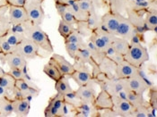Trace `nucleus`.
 Wrapping results in <instances>:
<instances>
[{
    "label": "nucleus",
    "instance_id": "f704fd0d",
    "mask_svg": "<svg viewBox=\"0 0 157 117\" xmlns=\"http://www.w3.org/2000/svg\"><path fill=\"white\" fill-rule=\"evenodd\" d=\"M93 32L95 33L98 37H100L101 39H103L109 46H110L111 42L113 41L114 38L116 37L114 34H112V33H110L109 31H107L106 30L102 29L101 26H100L99 28L95 29V30H94Z\"/></svg>",
    "mask_w": 157,
    "mask_h": 117
},
{
    "label": "nucleus",
    "instance_id": "864d4df0",
    "mask_svg": "<svg viewBox=\"0 0 157 117\" xmlns=\"http://www.w3.org/2000/svg\"><path fill=\"white\" fill-rule=\"evenodd\" d=\"M8 6L13 5V6H24L27 0H6Z\"/></svg>",
    "mask_w": 157,
    "mask_h": 117
},
{
    "label": "nucleus",
    "instance_id": "4c0bfd02",
    "mask_svg": "<svg viewBox=\"0 0 157 117\" xmlns=\"http://www.w3.org/2000/svg\"><path fill=\"white\" fill-rule=\"evenodd\" d=\"M88 39L91 40V41L95 45V47H96L98 49H100L101 52H103V53L106 51V49L109 47V45H108L103 39H101L100 37H98V36H97L95 33H94V32H92V34H91L90 37L88 38Z\"/></svg>",
    "mask_w": 157,
    "mask_h": 117
},
{
    "label": "nucleus",
    "instance_id": "412c9836",
    "mask_svg": "<svg viewBox=\"0 0 157 117\" xmlns=\"http://www.w3.org/2000/svg\"><path fill=\"white\" fill-rule=\"evenodd\" d=\"M145 25L148 31L156 32L157 29V10L156 2H155L145 14Z\"/></svg>",
    "mask_w": 157,
    "mask_h": 117
},
{
    "label": "nucleus",
    "instance_id": "de8ad7c7",
    "mask_svg": "<svg viewBox=\"0 0 157 117\" xmlns=\"http://www.w3.org/2000/svg\"><path fill=\"white\" fill-rule=\"evenodd\" d=\"M60 18L63 21H65V22H67V23H68V24H72L74 26L78 23L77 20L75 19V15H74L72 13V12L69 10V8H67V10L64 13V14L61 16Z\"/></svg>",
    "mask_w": 157,
    "mask_h": 117
},
{
    "label": "nucleus",
    "instance_id": "6e6d98bb",
    "mask_svg": "<svg viewBox=\"0 0 157 117\" xmlns=\"http://www.w3.org/2000/svg\"><path fill=\"white\" fill-rule=\"evenodd\" d=\"M8 5H5V6H0V17L4 16L6 14V13L8 11Z\"/></svg>",
    "mask_w": 157,
    "mask_h": 117
},
{
    "label": "nucleus",
    "instance_id": "2f4dec72",
    "mask_svg": "<svg viewBox=\"0 0 157 117\" xmlns=\"http://www.w3.org/2000/svg\"><path fill=\"white\" fill-rule=\"evenodd\" d=\"M126 99L133 105L134 107H136V106H139V105H142L145 104V98H144V95L142 94H137L135 93L133 91H128L127 93V97Z\"/></svg>",
    "mask_w": 157,
    "mask_h": 117
},
{
    "label": "nucleus",
    "instance_id": "5fc2aeb1",
    "mask_svg": "<svg viewBox=\"0 0 157 117\" xmlns=\"http://www.w3.org/2000/svg\"><path fill=\"white\" fill-rule=\"evenodd\" d=\"M0 98H12V94L10 93L7 90L0 86Z\"/></svg>",
    "mask_w": 157,
    "mask_h": 117
},
{
    "label": "nucleus",
    "instance_id": "72a5a7b5",
    "mask_svg": "<svg viewBox=\"0 0 157 117\" xmlns=\"http://www.w3.org/2000/svg\"><path fill=\"white\" fill-rule=\"evenodd\" d=\"M75 28L74 25L68 24V23H67V22H65V21H63L61 19L59 21V24L58 31H59V33L60 34L62 38H66L71 32H73L75 31Z\"/></svg>",
    "mask_w": 157,
    "mask_h": 117
},
{
    "label": "nucleus",
    "instance_id": "5701e85b",
    "mask_svg": "<svg viewBox=\"0 0 157 117\" xmlns=\"http://www.w3.org/2000/svg\"><path fill=\"white\" fill-rule=\"evenodd\" d=\"M110 46L113 47L118 53H120L122 56H125L128 50V47H129V41L116 36L114 38L113 41L111 42Z\"/></svg>",
    "mask_w": 157,
    "mask_h": 117
},
{
    "label": "nucleus",
    "instance_id": "9b49d317",
    "mask_svg": "<svg viewBox=\"0 0 157 117\" xmlns=\"http://www.w3.org/2000/svg\"><path fill=\"white\" fill-rule=\"evenodd\" d=\"M142 68H137L130 64L126 60H123L122 62L116 64L115 68V77L118 79H128L132 76H135L140 72Z\"/></svg>",
    "mask_w": 157,
    "mask_h": 117
},
{
    "label": "nucleus",
    "instance_id": "473e14b6",
    "mask_svg": "<svg viewBox=\"0 0 157 117\" xmlns=\"http://www.w3.org/2000/svg\"><path fill=\"white\" fill-rule=\"evenodd\" d=\"M4 38H6V40L10 43L13 46H17L23 39H24V34H20V33H17L15 31H12L11 29L7 31V33L4 36Z\"/></svg>",
    "mask_w": 157,
    "mask_h": 117
},
{
    "label": "nucleus",
    "instance_id": "a878e982",
    "mask_svg": "<svg viewBox=\"0 0 157 117\" xmlns=\"http://www.w3.org/2000/svg\"><path fill=\"white\" fill-rule=\"evenodd\" d=\"M43 72L48 77H49L51 80H53L55 82H57L58 80H59L61 77L63 76L61 74L60 71H59V70L58 69V67L54 64H52L51 62H49V61H48V64H46L43 66Z\"/></svg>",
    "mask_w": 157,
    "mask_h": 117
},
{
    "label": "nucleus",
    "instance_id": "a18cd8bd",
    "mask_svg": "<svg viewBox=\"0 0 157 117\" xmlns=\"http://www.w3.org/2000/svg\"><path fill=\"white\" fill-rule=\"evenodd\" d=\"M81 45L79 44H75V43H69V42H66L65 43V48H66V51L67 53L68 54V56L74 60L75 56H76V53L79 49V47Z\"/></svg>",
    "mask_w": 157,
    "mask_h": 117
},
{
    "label": "nucleus",
    "instance_id": "1a4fd4ad",
    "mask_svg": "<svg viewBox=\"0 0 157 117\" xmlns=\"http://www.w3.org/2000/svg\"><path fill=\"white\" fill-rule=\"evenodd\" d=\"M145 11H135L128 9L126 11V13L128 14L127 18L134 26L135 30L138 33L145 34V32L148 31L147 28L145 25Z\"/></svg>",
    "mask_w": 157,
    "mask_h": 117
},
{
    "label": "nucleus",
    "instance_id": "4468645a",
    "mask_svg": "<svg viewBox=\"0 0 157 117\" xmlns=\"http://www.w3.org/2000/svg\"><path fill=\"white\" fill-rule=\"evenodd\" d=\"M113 109L120 115V117H133L135 107L127 99L112 97Z\"/></svg>",
    "mask_w": 157,
    "mask_h": 117
},
{
    "label": "nucleus",
    "instance_id": "37998d69",
    "mask_svg": "<svg viewBox=\"0 0 157 117\" xmlns=\"http://www.w3.org/2000/svg\"><path fill=\"white\" fill-rule=\"evenodd\" d=\"M66 42L75 43V44H79V45H82V44L85 43V38L75 31V29L66 38H64V43H66Z\"/></svg>",
    "mask_w": 157,
    "mask_h": 117
},
{
    "label": "nucleus",
    "instance_id": "58836bf2",
    "mask_svg": "<svg viewBox=\"0 0 157 117\" xmlns=\"http://www.w3.org/2000/svg\"><path fill=\"white\" fill-rule=\"evenodd\" d=\"M75 31L82 36L84 38H89L90 35L92 34L93 31L88 27L86 22H78L77 24L75 25Z\"/></svg>",
    "mask_w": 157,
    "mask_h": 117
},
{
    "label": "nucleus",
    "instance_id": "7c9ffc66",
    "mask_svg": "<svg viewBox=\"0 0 157 117\" xmlns=\"http://www.w3.org/2000/svg\"><path fill=\"white\" fill-rule=\"evenodd\" d=\"M68 8L72 12L73 14L75 15V17L77 20V22H86L87 21L89 13H86L85 11H83L78 6V5L76 4V2H75V3H73L72 5H68Z\"/></svg>",
    "mask_w": 157,
    "mask_h": 117
},
{
    "label": "nucleus",
    "instance_id": "052dcab7",
    "mask_svg": "<svg viewBox=\"0 0 157 117\" xmlns=\"http://www.w3.org/2000/svg\"><path fill=\"white\" fill-rule=\"evenodd\" d=\"M31 1H33V2H35V3H39V4H43V2L45 1V0H31Z\"/></svg>",
    "mask_w": 157,
    "mask_h": 117
},
{
    "label": "nucleus",
    "instance_id": "a211bd4d",
    "mask_svg": "<svg viewBox=\"0 0 157 117\" xmlns=\"http://www.w3.org/2000/svg\"><path fill=\"white\" fill-rule=\"evenodd\" d=\"M100 112L94 107L93 103L81 101L75 107V117H99Z\"/></svg>",
    "mask_w": 157,
    "mask_h": 117
},
{
    "label": "nucleus",
    "instance_id": "6e6552de",
    "mask_svg": "<svg viewBox=\"0 0 157 117\" xmlns=\"http://www.w3.org/2000/svg\"><path fill=\"white\" fill-rule=\"evenodd\" d=\"M121 15L123 14L116 13L110 11L105 13L101 17V27L115 35V32L120 24Z\"/></svg>",
    "mask_w": 157,
    "mask_h": 117
},
{
    "label": "nucleus",
    "instance_id": "393cba45",
    "mask_svg": "<svg viewBox=\"0 0 157 117\" xmlns=\"http://www.w3.org/2000/svg\"><path fill=\"white\" fill-rule=\"evenodd\" d=\"M13 114L12 98H0V117L10 116Z\"/></svg>",
    "mask_w": 157,
    "mask_h": 117
},
{
    "label": "nucleus",
    "instance_id": "aec40b11",
    "mask_svg": "<svg viewBox=\"0 0 157 117\" xmlns=\"http://www.w3.org/2000/svg\"><path fill=\"white\" fill-rule=\"evenodd\" d=\"M13 114L17 116H27L31 110V100L26 98H14L13 99Z\"/></svg>",
    "mask_w": 157,
    "mask_h": 117
},
{
    "label": "nucleus",
    "instance_id": "e433bc0d",
    "mask_svg": "<svg viewBox=\"0 0 157 117\" xmlns=\"http://www.w3.org/2000/svg\"><path fill=\"white\" fill-rule=\"evenodd\" d=\"M16 51V46H13L10 43H8L4 37L0 38V53L4 56L12 54Z\"/></svg>",
    "mask_w": 157,
    "mask_h": 117
},
{
    "label": "nucleus",
    "instance_id": "39448f33",
    "mask_svg": "<svg viewBox=\"0 0 157 117\" xmlns=\"http://www.w3.org/2000/svg\"><path fill=\"white\" fill-rule=\"evenodd\" d=\"M126 82L127 88L129 91H133L135 93L142 95H144L145 91L150 87H152V83L145 77L144 71H142V69L138 74L126 79Z\"/></svg>",
    "mask_w": 157,
    "mask_h": 117
},
{
    "label": "nucleus",
    "instance_id": "f3484780",
    "mask_svg": "<svg viewBox=\"0 0 157 117\" xmlns=\"http://www.w3.org/2000/svg\"><path fill=\"white\" fill-rule=\"evenodd\" d=\"M94 105L99 112L103 111L105 109L113 108L112 96L109 92L101 90L100 93L96 95V97H95L94 102Z\"/></svg>",
    "mask_w": 157,
    "mask_h": 117
},
{
    "label": "nucleus",
    "instance_id": "f03ea898",
    "mask_svg": "<svg viewBox=\"0 0 157 117\" xmlns=\"http://www.w3.org/2000/svg\"><path fill=\"white\" fill-rule=\"evenodd\" d=\"M150 58L147 48L143 44H130L126 55L124 56V59L128 62L130 64L137 68H142Z\"/></svg>",
    "mask_w": 157,
    "mask_h": 117
},
{
    "label": "nucleus",
    "instance_id": "4be33fe9",
    "mask_svg": "<svg viewBox=\"0 0 157 117\" xmlns=\"http://www.w3.org/2000/svg\"><path fill=\"white\" fill-rule=\"evenodd\" d=\"M69 77L68 76H62L59 80L55 82V90L57 93L60 94L62 96H65L66 94L72 91V87L69 83Z\"/></svg>",
    "mask_w": 157,
    "mask_h": 117
},
{
    "label": "nucleus",
    "instance_id": "cd10ccee",
    "mask_svg": "<svg viewBox=\"0 0 157 117\" xmlns=\"http://www.w3.org/2000/svg\"><path fill=\"white\" fill-rule=\"evenodd\" d=\"M15 81L16 80L10 73L6 71L2 76H0V86L5 88L6 90H7L10 93L12 94L13 91V89H14Z\"/></svg>",
    "mask_w": 157,
    "mask_h": 117
},
{
    "label": "nucleus",
    "instance_id": "8fccbe9b",
    "mask_svg": "<svg viewBox=\"0 0 157 117\" xmlns=\"http://www.w3.org/2000/svg\"><path fill=\"white\" fill-rule=\"evenodd\" d=\"M130 44H145V34L142 33H138V32H135L134 35L131 37L130 40H129Z\"/></svg>",
    "mask_w": 157,
    "mask_h": 117
},
{
    "label": "nucleus",
    "instance_id": "9d476101",
    "mask_svg": "<svg viewBox=\"0 0 157 117\" xmlns=\"http://www.w3.org/2000/svg\"><path fill=\"white\" fill-rule=\"evenodd\" d=\"M64 103V96L59 93L55 94L48 100V105L44 110V115L46 117H59Z\"/></svg>",
    "mask_w": 157,
    "mask_h": 117
},
{
    "label": "nucleus",
    "instance_id": "a19ab883",
    "mask_svg": "<svg viewBox=\"0 0 157 117\" xmlns=\"http://www.w3.org/2000/svg\"><path fill=\"white\" fill-rule=\"evenodd\" d=\"M64 99H65V102L68 103L69 105H71L74 106L75 108L81 103V99L79 98V97L77 96V94L75 92V90H73L72 91L68 92L67 94H66L64 96Z\"/></svg>",
    "mask_w": 157,
    "mask_h": 117
},
{
    "label": "nucleus",
    "instance_id": "603ef678",
    "mask_svg": "<svg viewBox=\"0 0 157 117\" xmlns=\"http://www.w3.org/2000/svg\"><path fill=\"white\" fill-rule=\"evenodd\" d=\"M55 6L57 9V12L59 14V16H62L64 14V13L66 12L68 8V5L62 3V2H55Z\"/></svg>",
    "mask_w": 157,
    "mask_h": 117
},
{
    "label": "nucleus",
    "instance_id": "c756f323",
    "mask_svg": "<svg viewBox=\"0 0 157 117\" xmlns=\"http://www.w3.org/2000/svg\"><path fill=\"white\" fill-rule=\"evenodd\" d=\"M101 15H100L98 11L94 10V8L91 12L89 13L86 24L92 31L95 30L101 26Z\"/></svg>",
    "mask_w": 157,
    "mask_h": 117
},
{
    "label": "nucleus",
    "instance_id": "2eb2a0df",
    "mask_svg": "<svg viewBox=\"0 0 157 117\" xmlns=\"http://www.w3.org/2000/svg\"><path fill=\"white\" fill-rule=\"evenodd\" d=\"M135 32H136V30H135L133 25L131 24V23L128 21V19L126 16L121 15L120 24H119V27H118L116 32H115V36L122 38L129 41Z\"/></svg>",
    "mask_w": 157,
    "mask_h": 117
},
{
    "label": "nucleus",
    "instance_id": "13d9d810",
    "mask_svg": "<svg viewBox=\"0 0 157 117\" xmlns=\"http://www.w3.org/2000/svg\"><path fill=\"white\" fill-rule=\"evenodd\" d=\"M77 1H79V0H60V2L67 5H72L73 3L77 2Z\"/></svg>",
    "mask_w": 157,
    "mask_h": 117
},
{
    "label": "nucleus",
    "instance_id": "ddd939ff",
    "mask_svg": "<svg viewBox=\"0 0 157 117\" xmlns=\"http://www.w3.org/2000/svg\"><path fill=\"white\" fill-rule=\"evenodd\" d=\"M49 62H51L52 64H54L58 67V69L59 70V71H60L61 74L63 76L70 77V75L75 71L74 64L69 63L67 59L61 55L53 54L51 56V57L49 58Z\"/></svg>",
    "mask_w": 157,
    "mask_h": 117
},
{
    "label": "nucleus",
    "instance_id": "f257e3e1",
    "mask_svg": "<svg viewBox=\"0 0 157 117\" xmlns=\"http://www.w3.org/2000/svg\"><path fill=\"white\" fill-rule=\"evenodd\" d=\"M24 37L34 42L39 47L48 53H52L54 47L48 35L41 29L40 25L32 24L30 21L26 22Z\"/></svg>",
    "mask_w": 157,
    "mask_h": 117
},
{
    "label": "nucleus",
    "instance_id": "6ab92c4d",
    "mask_svg": "<svg viewBox=\"0 0 157 117\" xmlns=\"http://www.w3.org/2000/svg\"><path fill=\"white\" fill-rule=\"evenodd\" d=\"M6 64L12 69H20V70H28L27 68V60L22 57L17 52L6 56Z\"/></svg>",
    "mask_w": 157,
    "mask_h": 117
},
{
    "label": "nucleus",
    "instance_id": "bf43d9fd",
    "mask_svg": "<svg viewBox=\"0 0 157 117\" xmlns=\"http://www.w3.org/2000/svg\"><path fill=\"white\" fill-rule=\"evenodd\" d=\"M5 5H8L6 0H0V6H5Z\"/></svg>",
    "mask_w": 157,
    "mask_h": 117
},
{
    "label": "nucleus",
    "instance_id": "49530a36",
    "mask_svg": "<svg viewBox=\"0 0 157 117\" xmlns=\"http://www.w3.org/2000/svg\"><path fill=\"white\" fill-rule=\"evenodd\" d=\"M149 94H148V97H149V101H147L149 103L150 106L153 108V109H155L156 110V100H157V93H156V88L152 86L150 87L149 89Z\"/></svg>",
    "mask_w": 157,
    "mask_h": 117
},
{
    "label": "nucleus",
    "instance_id": "dca6fc26",
    "mask_svg": "<svg viewBox=\"0 0 157 117\" xmlns=\"http://www.w3.org/2000/svg\"><path fill=\"white\" fill-rule=\"evenodd\" d=\"M8 18L12 25L13 24H24L29 21L26 10L24 6H13L9 5L8 7Z\"/></svg>",
    "mask_w": 157,
    "mask_h": 117
},
{
    "label": "nucleus",
    "instance_id": "c85d7f7f",
    "mask_svg": "<svg viewBox=\"0 0 157 117\" xmlns=\"http://www.w3.org/2000/svg\"><path fill=\"white\" fill-rule=\"evenodd\" d=\"M99 66H100L101 71L104 72L108 76H110V77L115 76L114 72H115V68H116V64L112 62L110 59L107 58L105 57L101 61V63L99 64Z\"/></svg>",
    "mask_w": 157,
    "mask_h": 117
},
{
    "label": "nucleus",
    "instance_id": "c03bdc74",
    "mask_svg": "<svg viewBox=\"0 0 157 117\" xmlns=\"http://www.w3.org/2000/svg\"><path fill=\"white\" fill-rule=\"evenodd\" d=\"M75 108L71 105H69L68 103L65 102L61 108L59 117H75Z\"/></svg>",
    "mask_w": 157,
    "mask_h": 117
},
{
    "label": "nucleus",
    "instance_id": "bb28decb",
    "mask_svg": "<svg viewBox=\"0 0 157 117\" xmlns=\"http://www.w3.org/2000/svg\"><path fill=\"white\" fill-rule=\"evenodd\" d=\"M85 42H86L87 48L89 49L90 54H91L93 59L98 64H100L101 63V61L103 60V58L105 57L104 53L101 52L100 49H98V48L95 47V45H94L91 40H89L88 38H87V41H85Z\"/></svg>",
    "mask_w": 157,
    "mask_h": 117
},
{
    "label": "nucleus",
    "instance_id": "680f3d73",
    "mask_svg": "<svg viewBox=\"0 0 157 117\" xmlns=\"http://www.w3.org/2000/svg\"><path fill=\"white\" fill-rule=\"evenodd\" d=\"M5 72H6V71H4V69H3V68L0 66V76H2V75L5 73Z\"/></svg>",
    "mask_w": 157,
    "mask_h": 117
},
{
    "label": "nucleus",
    "instance_id": "7ed1b4c3",
    "mask_svg": "<svg viewBox=\"0 0 157 117\" xmlns=\"http://www.w3.org/2000/svg\"><path fill=\"white\" fill-rule=\"evenodd\" d=\"M40 92V90L35 85L32 84L27 80H16L14 89L12 93L13 99L14 98H26L31 100L36 97Z\"/></svg>",
    "mask_w": 157,
    "mask_h": 117
},
{
    "label": "nucleus",
    "instance_id": "ea45409f",
    "mask_svg": "<svg viewBox=\"0 0 157 117\" xmlns=\"http://www.w3.org/2000/svg\"><path fill=\"white\" fill-rule=\"evenodd\" d=\"M7 72L10 73L15 80H27V81H31V77L29 76L28 70H20V69L9 68V71Z\"/></svg>",
    "mask_w": 157,
    "mask_h": 117
},
{
    "label": "nucleus",
    "instance_id": "09e8293b",
    "mask_svg": "<svg viewBox=\"0 0 157 117\" xmlns=\"http://www.w3.org/2000/svg\"><path fill=\"white\" fill-rule=\"evenodd\" d=\"M78 6L86 13H90L93 10V5L91 0H79L76 2Z\"/></svg>",
    "mask_w": 157,
    "mask_h": 117
},
{
    "label": "nucleus",
    "instance_id": "79ce46f5",
    "mask_svg": "<svg viewBox=\"0 0 157 117\" xmlns=\"http://www.w3.org/2000/svg\"><path fill=\"white\" fill-rule=\"evenodd\" d=\"M11 26L12 24L7 14L0 17V38L4 37L7 33V31L11 29Z\"/></svg>",
    "mask_w": 157,
    "mask_h": 117
},
{
    "label": "nucleus",
    "instance_id": "0eeeda50",
    "mask_svg": "<svg viewBox=\"0 0 157 117\" xmlns=\"http://www.w3.org/2000/svg\"><path fill=\"white\" fill-rule=\"evenodd\" d=\"M40 47L34 42L27 38L24 39L16 46V51L25 59H35L37 57L42 58L43 57L40 53Z\"/></svg>",
    "mask_w": 157,
    "mask_h": 117
},
{
    "label": "nucleus",
    "instance_id": "3c124183",
    "mask_svg": "<svg viewBox=\"0 0 157 117\" xmlns=\"http://www.w3.org/2000/svg\"><path fill=\"white\" fill-rule=\"evenodd\" d=\"M99 117H120V115L113 108H110L101 111Z\"/></svg>",
    "mask_w": 157,
    "mask_h": 117
},
{
    "label": "nucleus",
    "instance_id": "b1692460",
    "mask_svg": "<svg viewBox=\"0 0 157 117\" xmlns=\"http://www.w3.org/2000/svg\"><path fill=\"white\" fill-rule=\"evenodd\" d=\"M109 11L123 14L127 11V0H108Z\"/></svg>",
    "mask_w": 157,
    "mask_h": 117
},
{
    "label": "nucleus",
    "instance_id": "20e7f679",
    "mask_svg": "<svg viewBox=\"0 0 157 117\" xmlns=\"http://www.w3.org/2000/svg\"><path fill=\"white\" fill-rule=\"evenodd\" d=\"M74 67L75 71L70 75V79H73L78 86L85 85L86 83L93 81V73L91 67L84 63L74 61Z\"/></svg>",
    "mask_w": 157,
    "mask_h": 117
},
{
    "label": "nucleus",
    "instance_id": "f8f14e48",
    "mask_svg": "<svg viewBox=\"0 0 157 117\" xmlns=\"http://www.w3.org/2000/svg\"><path fill=\"white\" fill-rule=\"evenodd\" d=\"M96 83L93 81L86 83L85 85L79 86V88L75 90L77 96L82 101L93 103L94 102V99L96 97V89H95Z\"/></svg>",
    "mask_w": 157,
    "mask_h": 117
},
{
    "label": "nucleus",
    "instance_id": "4d7b16f0",
    "mask_svg": "<svg viewBox=\"0 0 157 117\" xmlns=\"http://www.w3.org/2000/svg\"><path fill=\"white\" fill-rule=\"evenodd\" d=\"M128 1H132L136 3H144V4H153L156 0H128Z\"/></svg>",
    "mask_w": 157,
    "mask_h": 117
},
{
    "label": "nucleus",
    "instance_id": "423d86ee",
    "mask_svg": "<svg viewBox=\"0 0 157 117\" xmlns=\"http://www.w3.org/2000/svg\"><path fill=\"white\" fill-rule=\"evenodd\" d=\"M26 10L29 21L35 25H41L45 18V12L41 4L27 0L24 6Z\"/></svg>",
    "mask_w": 157,
    "mask_h": 117
},
{
    "label": "nucleus",
    "instance_id": "c9c22d12",
    "mask_svg": "<svg viewBox=\"0 0 157 117\" xmlns=\"http://www.w3.org/2000/svg\"><path fill=\"white\" fill-rule=\"evenodd\" d=\"M104 55H105V57H107V58L110 59L112 62H114L116 64H119V63H121L122 62L123 60H125L124 59V56H122L121 55L120 53H118L113 47H111V46H109L108 48L106 49V51L104 52Z\"/></svg>",
    "mask_w": 157,
    "mask_h": 117
}]
</instances>
